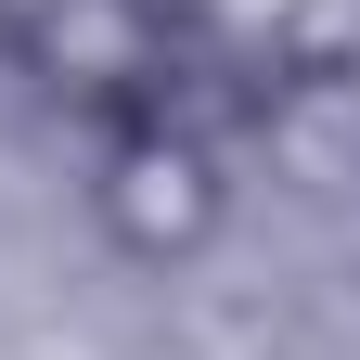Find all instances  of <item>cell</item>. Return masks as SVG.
I'll return each mask as SVG.
<instances>
[{"label": "cell", "instance_id": "cell-2", "mask_svg": "<svg viewBox=\"0 0 360 360\" xmlns=\"http://www.w3.org/2000/svg\"><path fill=\"white\" fill-rule=\"evenodd\" d=\"M26 77H39V103H65V116H155L167 103V77H180V26H155L142 0H65V13H39L26 39H0Z\"/></svg>", "mask_w": 360, "mask_h": 360}, {"label": "cell", "instance_id": "cell-5", "mask_svg": "<svg viewBox=\"0 0 360 360\" xmlns=\"http://www.w3.org/2000/svg\"><path fill=\"white\" fill-rule=\"evenodd\" d=\"M142 13H155V26H180V39H193V13H206V0H142Z\"/></svg>", "mask_w": 360, "mask_h": 360}, {"label": "cell", "instance_id": "cell-3", "mask_svg": "<svg viewBox=\"0 0 360 360\" xmlns=\"http://www.w3.org/2000/svg\"><path fill=\"white\" fill-rule=\"evenodd\" d=\"M257 77H270V90L360 77V0H270V26H257Z\"/></svg>", "mask_w": 360, "mask_h": 360}, {"label": "cell", "instance_id": "cell-4", "mask_svg": "<svg viewBox=\"0 0 360 360\" xmlns=\"http://www.w3.org/2000/svg\"><path fill=\"white\" fill-rule=\"evenodd\" d=\"M39 13H65V0H0V39H26Z\"/></svg>", "mask_w": 360, "mask_h": 360}, {"label": "cell", "instance_id": "cell-1", "mask_svg": "<svg viewBox=\"0 0 360 360\" xmlns=\"http://www.w3.org/2000/svg\"><path fill=\"white\" fill-rule=\"evenodd\" d=\"M90 219H103L116 257L180 270V257L219 245V219H232V167H219V142L180 129L167 103H155V116H116L103 155H90Z\"/></svg>", "mask_w": 360, "mask_h": 360}]
</instances>
